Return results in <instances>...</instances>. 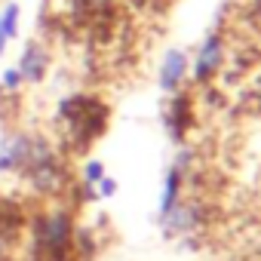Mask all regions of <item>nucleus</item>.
Listing matches in <instances>:
<instances>
[{"label":"nucleus","mask_w":261,"mask_h":261,"mask_svg":"<svg viewBox=\"0 0 261 261\" xmlns=\"http://www.w3.org/2000/svg\"><path fill=\"white\" fill-rule=\"evenodd\" d=\"M56 123H59V139H62V151L68 154H83L108 126V105L98 101L95 95H68L59 101L56 111Z\"/></svg>","instance_id":"f257e3e1"},{"label":"nucleus","mask_w":261,"mask_h":261,"mask_svg":"<svg viewBox=\"0 0 261 261\" xmlns=\"http://www.w3.org/2000/svg\"><path fill=\"white\" fill-rule=\"evenodd\" d=\"M28 206L13 197H0V261H16L28 237Z\"/></svg>","instance_id":"f03ea898"},{"label":"nucleus","mask_w":261,"mask_h":261,"mask_svg":"<svg viewBox=\"0 0 261 261\" xmlns=\"http://www.w3.org/2000/svg\"><path fill=\"white\" fill-rule=\"evenodd\" d=\"M31 136L25 129H13L0 139V175H19L31 154Z\"/></svg>","instance_id":"7ed1b4c3"},{"label":"nucleus","mask_w":261,"mask_h":261,"mask_svg":"<svg viewBox=\"0 0 261 261\" xmlns=\"http://www.w3.org/2000/svg\"><path fill=\"white\" fill-rule=\"evenodd\" d=\"M224 53H227L224 37H221L218 31H212V34L200 43V49H197V56H194V68H191L194 80H197V83H209V80L221 71Z\"/></svg>","instance_id":"20e7f679"},{"label":"nucleus","mask_w":261,"mask_h":261,"mask_svg":"<svg viewBox=\"0 0 261 261\" xmlns=\"http://www.w3.org/2000/svg\"><path fill=\"white\" fill-rule=\"evenodd\" d=\"M16 68H19V74H22L25 83H31V86L43 83L46 74H49V49H46V43L28 40L25 49H22V56H19V62H16Z\"/></svg>","instance_id":"39448f33"},{"label":"nucleus","mask_w":261,"mask_h":261,"mask_svg":"<svg viewBox=\"0 0 261 261\" xmlns=\"http://www.w3.org/2000/svg\"><path fill=\"white\" fill-rule=\"evenodd\" d=\"M185 77H188V56H185V49H169L163 56V62H160V77H157L160 89L172 95V92L181 89Z\"/></svg>","instance_id":"423d86ee"},{"label":"nucleus","mask_w":261,"mask_h":261,"mask_svg":"<svg viewBox=\"0 0 261 261\" xmlns=\"http://www.w3.org/2000/svg\"><path fill=\"white\" fill-rule=\"evenodd\" d=\"M172 105L166 108V129H169V136L172 142H185V133L191 129V95H185L181 89L172 92Z\"/></svg>","instance_id":"0eeeda50"},{"label":"nucleus","mask_w":261,"mask_h":261,"mask_svg":"<svg viewBox=\"0 0 261 261\" xmlns=\"http://www.w3.org/2000/svg\"><path fill=\"white\" fill-rule=\"evenodd\" d=\"M185 169H178L175 163L169 166V172H166V181H163V197H160V218L163 215H169L172 212V206L181 200V191H185Z\"/></svg>","instance_id":"6e6552de"},{"label":"nucleus","mask_w":261,"mask_h":261,"mask_svg":"<svg viewBox=\"0 0 261 261\" xmlns=\"http://www.w3.org/2000/svg\"><path fill=\"white\" fill-rule=\"evenodd\" d=\"M98 252V237L92 227H74V255L77 261H92Z\"/></svg>","instance_id":"1a4fd4ad"},{"label":"nucleus","mask_w":261,"mask_h":261,"mask_svg":"<svg viewBox=\"0 0 261 261\" xmlns=\"http://www.w3.org/2000/svg\"><path fill=\"white\" fill-rule=\"evenodd\" d=\"M25 86V80H22V74H19V68L13 65V68H7V71H0V89H4L7 95H19V89Z\"/></svg>","instance_id":"9d476101"},{"label":"nucleus","mask_w":261,"mask_h":261,"mask_svg":"<svg viewBox=\"0 0 261 261\" xmlns=\"http://www.w3.org/2000/svg\"><path fill=\"white\" fill-rule=\"evenodd\" d=\"M101 178H105V163H101V160H86V163H83V172H80V181L95 188Z\"/></svg>","instance_id":"9b49d317"},{"label":"nucleus","mask_w":261,"mask_h":261,"mask_svg":"<svg viewBox=\"0 0 261 261\" xmlns=\"http://www.w3.org/2000/svg\"><path fill=\"white\" fill-rule=\"evenodd\" d=\"M95 194H98V197H114V194H117V181H114L111 175H105V178L95 185Z\"/></svg>","instance_id":"f8f14e48"},{"label":"nucleus","mask_w":261,"mask_h":261,"mask_svg":"<svg viewBox=\"0 0 261 261\" xmlns=\"http://www.w3.org/2000/svg\"><path fill=\"white\" fill-rule=\"evenodd\" d=\"M7 46H10V37H7V31H4V28H0V56L7 53Z\"/></svg>","instance_id":"ddd939ff"},{"label":"nucleus","mask_w":261,"mask_h":261,"mask_svg":"<svg viewBox=\"0 0 261 261\" xmlns=\"http://www.w3.org/2000/svg\"><path fill=\"white\" fill-rule=\"evenodd\" d=\"M83 4H89V7H98V10H101V7H111L114 0H83Z\"/></svg>","instance_id":"4468645a"},{"label":"nucleus","mask_w":261,"mask_h":261,"mask_svg":"<svg viewBox=\"0 0 261 261\" xmlns=\"http://www.w3.org/2000/svg\"><path fill=\"white\" fill-rule=\"evenodd\" d=\"M10 98H13V95H7V92H4V89H0V111H4V105H7V101H10Z\"/></svg>","instance_id":"2eb2a0df"}]
</instances>
